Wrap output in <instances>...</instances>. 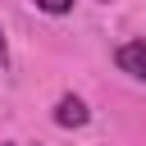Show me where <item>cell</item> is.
I'll use <instances>...</instances> for the list:
<instances>
[{"instance_id":"obj_4","label":"cell","mask_w":146,"mask_h":146,"mask_svg":"<svg viewBox=\"0 0 146 146\" xmlns=\"http://www.w3.org/2000/svg\"><path fill=\"white\" fill-rule=\"evenodd\" d=\"M9 64V41H5V32H0V68Z\"/></svg>"},{"instance_id":"obj_2","label":"cell","mask_w":146,"mask_h":146,"mask_svg":"<svg viewBox=\"0 0 146 146\" xmlns=\"http://www.w3.org/2000/svg\"><path fill=\"white\" fill-rule=\"evenodd\" d=\"M91 114H87V105L78 100V96H59V105H55V123L59 128H82Z\"/></svg>"},{"instance_id":"obj_1","label":"cell","mask_w":146,"mask_h":146,"mask_svg":"<svg viewBox=\"0 0 146 146\" xmlns=\"http://www.w3.org/2000/svg\"><path fill=\"white\" fill-rule=\"evenodd\" d=\"M119 68L123 73H132V78H141L146 82V41H128V46H119Z\"/></svg>"},{"instance_id":"obj_3","label":"cell","mask_w":146,"mask_h":146,"mask_svg":"<svg viewBox=\"0 0 146 146\" xmlns=\"http://www.w3.org/2000/svg\"><path fill=\"white\" fill-rule=\"evenodd\" d=\"M36 5H41L46 14H68V9H73V0H36Z\"/></svg>"}]
</instances>
